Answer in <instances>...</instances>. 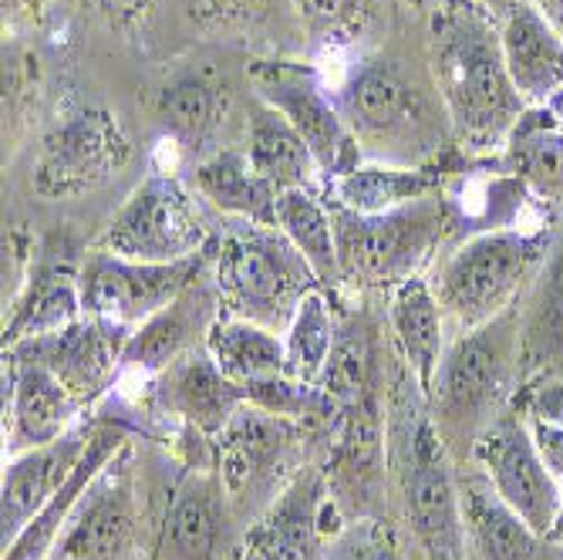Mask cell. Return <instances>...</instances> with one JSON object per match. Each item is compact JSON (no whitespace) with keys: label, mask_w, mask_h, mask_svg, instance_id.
Returning <instances> with one entry per match:
<instances>
[{"label":"cell","mask_w":563,"mask_h":560,"mask_svg":"<svg viewBox=\"0 0 563 560\" xmlns=\"http://www.w3.org/2000/svg\"><path fill=\"white\" fill-rule=\"evenodd\" d=\"M233 506L220 466H189L169 490L152 560H230Z\"/></svg>","instance_id":"13"},{"label":"cell","mask_w":563,"mask_h":560,"mask_svg":"<svg viewBox=\"0 0 563 560\" xmlns=\"http://www.w3.org/2000/svg\"><path fill=\"white\" fill-rule=\"evenodd\" d=\"M233 98L207 75H179L159 91L156 119L163 132L183 149H202L227 125Z\"/></svg>","instance_id":"31"},{"label":"cell","mask_w":563,"mask_h":560,"mask_svg":"<svg viewBox=\"0 0 563 560\" xmlns=\"http://www.w3.org/2000/svg\"><path fill=\"white\" fill-rule=\"evenodd\" d=\"M530 422V432H533V442L543 455L547 470L556 476V483H563V426H553V422H537V419H527Z\"/></svg>","instance_id":"39"},{"label":"cell","mask_w":563,"mask_h":560,"mask_svg":"<svg viewBox=\"0 0 563 560\" xmlns=\"http://www.w3.org/2000/svg\"><path fill=\"white\" fill-rule=\"evenodd\" d=\"M78 271L81 267L58 257L34 267L21 297L14 300L11 318L4 321V348L37 334H51L81 318Z\"/></svg>","instance_id":"27"},{"label":"cell","mask_w":563,"mask_h":560,"mask_svg":"<svg viewBox=\"0 0 563 560\" xmlns=\"http://www.w3.org/2000/svg\"><path fill=\"white\" fill-rule=\"evenodd\" d=\"M199 4L210 18L230 24V21H250V18L264 14L271 0H199Z\"/></svg>","instance_id":"40"},{"label":"cell","mask_w":563,"mask_h":560,"mask_svg":"<svg viewBox=\"0 0 563 560\" xmlns=\"http://www.w3.org/2000/svg\"><path fill=\"white\" fill-rule=\"evenodd\" d=\"M253 95L277 109L297 135L314 152L318 169L324 179H338L362 166V149H357L334 91L303 65L294 62H257L250 68Z\"/></svg>","instance_id":"11"},{"label":"cell","mask_w":563,"mask_h":560,"mask_svg":"<svg viewBox=\"0 0 563 560\" xmlns=\"http://www.w3.org/2000/svg\"><path fill=\"white\" fill-rule=\"evenodd\" d=\"M550 543H563V483H560V510H556V524L547 537Z\"/></svg>","instance_id":"44"},{"label":"cell","mask_w":563,"mask_h":560,"mask_svg":"<svg viewBox=\"0 0 563 560\" xmlns=\"http://www.w3.org/2000/svg\"><path fill=\"white\" fill-rule=\"evenodd\" d=\"M338 334H341V328L334 321V311H331V300H328L324 287L311 290L300 300L297 315L290 318V325L284 331L287 375L300 378L307 385H318L328 362H331Z\"/></svg>","instance_id":"35"},{"label":"cell","mask_w":563,"mask_h":560,"mask_svg":"<svg viewBox=\"0 0 563 560\" xmlns=\"http://www.w3.org/2000/svg\"><path fill=\"white\" fill-rule=\"evenodd\" d=\"M331 213L341 281L362 287H395L419 277L449 227V207L439 193L388 213H351L341 207H331Z\"/></svg>","instance_id":"6"},{"label":"cell","mask_w":563,"mask_h":560,"mask_svg":"<svg viewBox=\"0 0 563 560\" xmlns=\"http://www.w3.org/2000/svg\"><path fill=\"white\" fill-rule=\"evenodd\" d=\"M274 227L300 250V257L311 264L321 287L341 284L334 213L314 189H284V193H277Z\"/></svg>","instance_id":"34"},{"label":"cell","mask_w":563,"mask_h":560,"mask_svg":"<svg viewBox=\"0 0 563 560\" xmlns=\"http://www.w3.org/2000/svg\"><path fill=\"white\" fill-rule=\"evenodd\" d=\"M503 58L523 101L547 106L563 91V34L530 0H517L499 21Z\"/></svg>","instance_id":"20"},{"label":"cell","mask_w":563,"mask_h":560,"mask_svg":"<svg viewBox=\"0 0 563 560\" xmlns=\"http://www.w3.org/2000/svg\"><path fill=\"white\" fill-rule=\"evenodd\" d=\"M530 4H533L543 18H550L553 28H560V34H563V0H530Z\"/></svg>","instance_id":"42"},{"label":"cell","mask_w":563,"mask_h":560,"mask_svg":"<svg viewBox=\"0 0 563 560\" xmlns=\"http://www.w3.org/2000/svg\"><path fill=\"white\" fill-rule=\"evenodd\" d=\"M514 388H520V304L449 341L426 395L429 416L442 439L463 432L476 439L503 416Z\"/></svg>","instance_id":"4"},{"label":"cell","mask_w":563,"mask_h":560,"mask_svg":"<svg viewBox=\"0 0 563 560\" xmlns=\"http://www.w3.org/2000/svg\"><path fill=\"white\" fill-rule=\"evenodd\" d=\"M125 446H129V432L122 426H95L91 442H88V449L81 455V463L75 466V473L68 476V483L55 496H51V503L4 550V560H51V553H55L65 527L71 524V517L78 510L81 496L91 490L98 473L106 470Z\"/></svg>","instance_id":"23"},{"label":"cell","mask_w":563,"mask_h":560,"mask_svg":"<svg viewBox=\"0 0 563 560\" xmlns=\"http://www.w3.org/2000/svg\"><path fill=\"white\" fill-rule=\"evenodd\" d=\"M192 189L217 207L220 213L246 223L274 227L277 213V189L253 173L243 149H220L213 156L199 160L192 169Z\"/></svg>","instance_id":"29"},{"label":"cell","mask_w":563,"mask_h":560,"mask_svg":"<svg viewBox=\"0 0 563 560\" xmlns=\"http://www.w3.org/2000/svg\"><path fill=\"white\" fill-rule=\"evenodd\" d=\"M152 402L159 413L183 419L192 432L220 436L246 405V388L230 382L202 344L152 375Z\"/></svg>","instance_id":"19"},{"label":"cell","mask_w":563,"mask_h":560,"mask_svg":"<svg viewBox=\"0 0 563 560\" xmlns=\"http://www.w3.org/2000/svg\"><path fill=\"white\" fill-rule=\"evenodd\" d=\"M287 439V419H277L246 402L220 432V476L230 496H236L243 486L264 480L274 466H280Z\"/></svg>","instance_id":"28"},{"label":"cell","mask_w":563,"mask_h":560,"mask_svg":"<svg viewBox=\"0 0 563 560\" xmlns=\"http://www.w3.org/2000/svg\"><path fill=\"white\" fill-rule=\"evenodd\" d=\"M463 496V524L473 560H540L547 537H540L514 506L489 486L486 476L459 483Z\"/></svg>","instance_id":"25"},{"label":"cell","mask_w":563,"mask_h":560,"mask_svg":"<svg viewBox=\"0 0 563 560\" xmlns=\"http://www.w3.org/2000/svg\"><path fill=\"white\" fill-rule=\"evenodd\" d=\"M24 4H27V8H34V11H41V8L47 4V0H24Z\"/></svg>","instance_id":"45"},{"label":"cell","mask_w":563,"mask_h":560,"mask_svg":"<svg viewBox=\"0 0 563 560\" xmlns=\"http://www.w3.org/2000/svg\"><path fill=\"white\" fill-rule=\"evenodd\" d=\"M473 455L503 503L514 506L540 537H550L560 510V483L543 463L530 422L520 413L496 416L473 439Z\"/></svg>","instance_id":"12"},{"label":"cell","mask_w":563,"mask_h":560,"mask_svg":"<svg viewBox=\"0 0 563 560\" xmlns=\"http://www.w3.org/2000/svg\"><path fill=\"white\" fill-rule=\"evenodd\" d=\"M129 156V135L109 109H78L44 135L34 163V193L44 199H78L115 179Z\"/></svg>","instance_id":"10"},{"label":"cell","mask_w":563,"mask_h":560,"mask_svg":"<svg viewBox=\"0 0 563 560\" xmlns=\"http://www.w3.org/2000/svg\"><path fill=\"white\" fill-rule=\"evenodd\" d=\"M328 490L321 473L297 476L246 534V560H318Z\"/></svg>","instance_id":"21"},{"label":"cell","mask_w":563,"mask_h":560,"mask_svg":"<svg viewBox=\"0 0 563 560\" xmlns=\"http://www.w3.org/2000/svg\"><path fill=\"white\" fill-rule=\"evenodd\" d=\"M207 351L213 354L220 372L236 385L287 375L284 334L257 321L223 315L207 338Z\"/></svg>","instance_id":"33"},{"label":"cell","mask_w":563,"mask_h":560,"mask_svg":"<svg viewBox=\"0 0 563 560\" xmlns=\"http://www.w3.org/2000/svg\"><path fill=\"white\" fill-rule=\"evenodd\" d=\"M473 4H476V8H483L489 18H496V21H499L509 8L517 4V0H473Z\"/></svg>","instance_id":"43"},{"label":"cell","mask_w":563,"mask_h":560,"mask_svg":"<svg viewBox=\"0 0 563 560\" xmlns=\"http://www.w3.org/2000/svg\"><path fill=\"white\" fill-rule=\"evenodd\" d=\"M563 362V237L550 243L520 304V385L550 375Z\"/></svg>","instance_id":"24"},{"label":"cell","mask_w":563,"mask_h":560,"mask_svg":"<svg viewBox=\"0 0 563 560\" xmlns=\"http://www.w3.org/2000/svg\"><path fill=\"white\" fill-rule=\"evenodd\" d=\"M210 274L220 290L223 315L287 331L300 300L321 281L300 250L267 223L233 220L210 243Z\"/></svg>","instance_id":"3"},{"label":"cell","mask_w":563,"mask_h":560,"mask_svg":"<svg viewBox=\"0 0 563 560\" xmlns=\"http://www.w3.org/2000/svg\"><path fill=\"white\" fill-rule=\"evenodd\" d=\"M98 4L106 8L112 18H122L125 21V18H135L139 11H145L148 0H98Z\"/></svg>","instance_id":"41"},{"label":"cell","mask_w":563,"mask_h":560,"mask_svg":"<svg viewBox=\"0 0 563 560\" xmlns=\"http://www.w3.org/2000/svg\"><path fill=\"white\" fill-rule=\"evenodd\" d=\"M331 560H405L401 550L395 547L391 534L385 527H378L375 520H365L351 527L338 543Z\"/></svg>","instance_id":"37"},{"label":"cell","mask_w":563,"mask_h":560,"mask_svg":"<svg viewBox=\"0 0 563 560\" xmlns=\"http://www.w3.org/2000/svg\"><path fill=\"white\" fill-rule=\"evenodd\" d=\"M517 413L523 409L527 419H537V422H553V426H563V378H537L530 385H523L514 398Z\"/></svg>","instance_id":"38"},{"label":"cell","mask_w":563,"mask_h":560,"mask_svg":"<svg viewBox=\"0 0 563 560\" xmlns=\"http://www.w3.org/2000/svg\"><path fill=\"white\" fill-rule=\"evenodd\" d=\"M213 237L217 233L199 207L196 189L156 173L129 193V199L109 220V227L101 230L95 246L129 261L179 264L202 257Z\"/></svg>","instance_id":"8"},{"label":"cell","mask_w":563,"mask_h":560,"mask_svg":"<svg viewBox=\"0 0 563 560\" xmlns=\"http://www.w3.org/2000/svg\"><path fill=\"white\" fill-rule=\"evenodd\" d=\"M445 321L449 318L442 311L429 277L419 274V277H408L388 287V325L405 359V369L419 385L422 398L429 395L435 372L442 365V354L449 348Z\"/></svg>","instance_id":"22"},{"label":"cell","mask_w":563,"mask_h":560,"mask_svg":"<svg viewBox=\"0 0 563 560\" xmlns=\"http://www.w3.org/2000/svg\"><path fill=\"white\" fill-rule=\"evenodd\" d=\"M129 328L98 318H78L51 334H37L4 348L11 359L37 362L47 372H55L85 405L95 402L122 372V354L129 341Z\"/></svg>","instance_id":"14"},{"label":"cell","mask_w":563,"mask_h":560,"mask_svg":"<svg viewBox=\"0 0 563 560\" xmlns=\"http://www.w3.org/2000/svg\"><path fill=\"white\" fill-rule=\"evenodd\" d=\"M303 28L321 44H351L372 18V0H290Z\"/></svg>","instance_id":"36"},{"label":"cell","mask_w":563,"mask_h":560,"mask_svg":"<svg viewBox=\"0 0 563 560\" xmlns=\"http://www.w3.org/2000/svg\"><path fill=\"white\" fill-rule=\"evenodd\" d=\"M429 41L432 81L452 132L470 149H503L530 106L509 78L496 18L473 0H439Z\"/></svg>","instance_id":"1"},{"label":"cell","mask_w":563,"mask_h":560,"mask_svg":"<svg viewBox=\"0 0 563 560\" xmlns=\"http://www.w3.org/2000/svg\"><path fill=\"white\" fill-rule=\"evenodd\" d=\"M207 271H210V250L202 257L179 261V264H148L95 246L78 271L81 315L135 331L142 321H148L166 304H173Z\"/></svg>","instance_id":"9"},{"label":"cell","mask_w":563,"mask_h":560,"mask_svg":"<svg viewBox=\"0 0 563 560\" xmlns=\"http://www.w3.org/2000/svg\"><path fill=\"white\" fill-rule=\"evenodd\" d=\"M243 156L261 179L277 193L284 189H311L321 176L314 152L297 135V129L267 101L253 95L246 112V145Z\"/></svg>","instance_id":"26"},{"label":"cell","mask_w":563,"mask_h":560,"mask_svg":"<svg viewBox=\"0 0 563 560\" xmlns=\"http://www.w3.org/2000/svg\"><path fill=\"white\" fill-rule=\"evenodd\" d=\"M4 439L8 455L51 446L65 439L85 402L55 375L37 362L11 359L4 354Z\"/></svg>","instance_id":"17"},{"label":"cell","mask_w":563,"mask_h":560,"mask_svg":"<svg viewBox=\"0 0 563 560\" xmlns=\"http://www.w3.org/2000/svg\"><path fill=\"white\" fill-rule=\"evenodd\" d=\"M334 98L362 156L372 163L422 166L452 129L435 81L388 55L354 62Z\"/></svg>","instance_id":"2"},{"label":"cell","mask_w":563,"mask_h":560,"mask_svg":"<svg viewBox=\"0 0 563 560\" xmlns=\"http://www.w3.org/2000/svg\"><path fill=\"white\" fill-rule=\"evenodd\" d=\"M91 432L95 426H78L51 446L8 455L4 483H0V547L8 550L21 537V530L51 503V496L68 483L91 442Z\"/></svg>","instance_id":"18"},{"label":"cell","mask_w":563,"mask_h":560,"mask_svg":"<svg viewBox=\"0 0 563 560\" xmlns=\"http://www.w3.org/2000/svg\"><path fill=\"white\" fill-rule=\"evenodd\" d=\"M125 449L98 473L91 490L81 496L51 560H125L132 553L139 534V510Z\"/></svg>","instance_id":"15"},{"label":"cell","mask_w":563,"mask_h":560,"mask_svg":"<svg viewBox=\"0 0 563 560\" xmlns=\"http://www.w3.org/2000/svg\"><path fill=\"white\" fill-rule=\"evenodd\" d=\"M503 152L506 169L520 179L523 189L540 199L563 202V119L556 112L547 106L527 109Z\"/></svg>","instance_id":"30"},{"label":"cell","mask_w":563,"mask_h":560,"mask_svg":"<svg viewBox=\"0 0 563 560\" xmlns=\"http://www.w3.org/2000/svg\"><path fill=\"white\" fill-rule=\"evenodd\" d=\"M405 520L429 560H473L463 524V496L445 439L429 413H405L395 432Z\"/></svg>","instance_id":"7"},{"label":"cell","mask_w":563,"mask_h":560,"mask_svg":"<svg viewBox=\"0 0 563 560\" xmlns=\"http://www.w3.org/2000/svg\"><path fill=\"white\" fill-rule=\"evenodd\" d=\"M328 189L334 196L331 207L351 213H388L439 193V176L429 173L426 166L362 163L338 179H328Z\"/></svg>","instance_id":"32"},{"label":"cell","mask_w":563,"mask_h":560,"mask_svg":"<svg viewBox=\"0 0 563 560\" xmlns=\"http://www.w3.org/2000/svg\"><path fill=\"white\" fill-rule=\"evenodd\" d=\"M547 230H483L445 253L432 287L445 318L470 331L503 311L517 308L523 287L537 277L543 257L550 253Z\"/></svg>","instance_id":"5"},{"label":"cell","mask_w":563,"mask_h":560,"mask_svg":"<svg viewBox=\"0 0 563 560\" xmlns=\"http://www.w3.org/2000/svg\"><path fill=\"white\" fill-rule=\"evenodd\" d=\"M223 318L220 290L213 284V274L207 271L199 281H192L173 304L156 311L148 321H142L122 354V372L135 375H159L183 354L207 344L213 325Z\"/></svg>","instance_id":"16"}]
</instances>
